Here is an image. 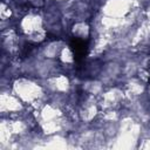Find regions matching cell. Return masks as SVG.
<instances>
[{
  "mask_svg": "<svg viewBox=\"0 0 150 150\" xmlns=\"http://www.w3.org/2000/svg\"><path fill=\"white\" fill-rule=\"evenodd\" d=\"M73 47V50H74V53L76 54V56H79V57H81V56H83L84 55V53H86V47H84V45H83V42L82 41H79V40H75L74 42H73V45H71Z\"/></svg>",
  "mask_w": 150,
  "mask_h": 150,
  "instance_id": "cell-1",
  "label": "cell"
}]
</instances>
